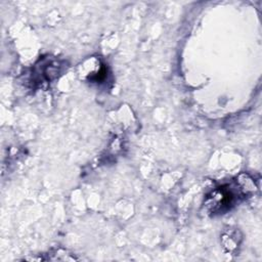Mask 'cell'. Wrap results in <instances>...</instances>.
Returning a JSON list of instances; mask_svg holds the SVG:
<instances>
[{
  "mask_svg": "<svg viewBox=\"0 0 262 262\" xmlns=\"http://www.w3.org/2000/svg\"><path fill=\"white\" fill-rule=\"evenodd\" d=\"M257 190L255 180L248 173H241L230 182L212 189L205 198L204 208L211 215L224 214Z\"/></svg>",
  "mask_w": 262,
  "mask_h": 262,
  "instance_id": "obj_1",
  "label": "cell"
},
{
  "mask_svg": "<svg viewBox=\"0 0 262 262\" xmlns=\"http://www.w3.org/2000/svg\"><path fill=\"white\" fill-rule=\"evenodd\" d=\"M64 70L66 63L63 60L51 56L42 57L34 64L30 81L37 87L49 84L62 75Z\"/></svg>",
  "mask_w": 262,
  "mask_h": 262,
  "instance_id": "obj_2",
  "label": "cell"
},
{
  "mask_svg": "<svg viewBox=\"0 0 262 262\" xmlns=\"http://www.w3.org/2000/svg\"><path fill=\"white\" fill-rule=\"evenodd\" d=\"M78 74L82 80L98 84L106 80L107 68L99 57L91 56L80 63Z\"/></svg>",
  "mask_w": 262,
  "mask_h": 262,
  "instance_id": "obj_3",
  "label": "cell"
},
{
  "mask_svg": "<svg viewBox=\"0 0 262 262\" xmlns=\"http://www.w3.org/2000/svg\"><path fill=\"white\" fill-rule=\"evenodd\" d=\"M241 241L242 236L238 235V230L234 229H229L221 236V243L227 252H234L241 244Z\"/></svg>",
  "mask_w": 262,
  "mask_h": 262,
  "instance_id": "obj_4",
  "label": "cell"
}]
</instances>
